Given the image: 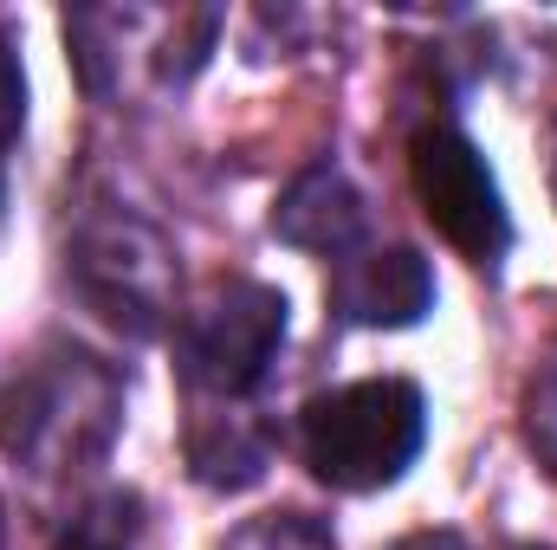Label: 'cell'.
I'll return each instance as SVG.
<instances>
[{"instance_id": "6da1fadb", "label": "cell", "mask_w": 557, "mask_h": 550, "mask_svg": "<svg viewBox=\"0 0 557 550\" xmlns=\"http://www.w3.org/2000/svg\"><path fill=\"white\" fill-rule=\"evenodd\" d=\"M117 421H124V383L91 350L52 343L0 396V447L39 479H65L104 460Z\"/></svg>"}, {"instance_id": "7a4b0ae2", "label": "cell", "mask_w": 557, "mask_h": 550, "mask_svg": "<svg viewBox=\"0 0 557 550\" xmlns=\"http://www.w3.org/2000/svg\"><path fill=\"white\" fill-rule=\"evenodd\" d=\"M421 434H428V402H421L416 383H403V376H370V383L324 389L298 414L305 466L324 486H337V492L396 486L416 466Z\"/></svg>"}, {"instance_id": "3957f363", "label": "cell", "mask_w": 557, "mask_h": 550, "mask_svg": "<svg viewBox=\"0 0 557 550\" xmlns=\"http://www.w3.org/2000/svg\"><path fill=\"white\" fill-rule=\"evenodd\" d=\"M72 291L124 337H156L175 304V247L131 208L91 201L65 240Z\"/></svg>"}, {"instance_id": "277c9868", "label": "cell", "mask_w": 557, "mask_h": 550, "mask_svg": "<svg viewBox=\"0 0 557 550\" xmlns=\"http://www.w3.org/2000/svg\"><path fill=\"white\" fill-rule=\"evenodd\" d=\"M285 343V298L260 278L221 285L201 311L182 317L175 330V370L195 396L214 402H247Z\"/></svg>"}, {"instance_id": "5b68a950", "label": "cell", "mask_w": 557, "mask_h": 550, "mask_svg": "<svg viewBox=\"0 0 557 550\" xmlns=\"http://www.w3.org/2000/svg\"><path fill=\"white\" fill-rule=\"evenodd\" d=\"M409 175H416V201L434 221V234L467 253L473 266H499L512 247V221H506V195L486 168V155L460 137L454 124H428L409 142Z\"/></svg>"}, {"instance_id": "8992f818", "label": "cell", "mask_w": 557, "mask_h": 550, "mask_svg": "<svg viewBox=\"0 0 557 550\" xmlns=\"http://www.w3.org/2000/svg\"><path fill=\"white\" fill-rule=\"evenodd\" d=\"M331 311L363 330H409L434 311V273L416 247H357L331 273Z\"/></svg>"}, {"instance_id": "52a82bcc", "label": "cell", "mask_w": 557, "mask_h": 550, "mask_svg": "<svg viewBox=\"0 0 557 550\" xmlns=\"http://www.w3.org/2000/svg\"><path fill=\"white\" fill-rule=\"evenodd\" d=\"M273 234L285 247L331 253V260L357 253V234H363V195H357V182H350L337 162L305 168V175L285 188V201L273 208Z\"/></svg>"}, {"instance_id": "ba28073f", "label": "cell", "mask_w": 557, "mask_h": 550, "mask_svg": "<svg viewBox=\"0 0 557 550\" xmlns=\"http://www.w3.org/2000/svg\"><path fill=\"white\" fill-rule=\"evenodd\" d=\"M267 453H273L267 427L253 414H234V402H221V414H208L188 434V466L208 486H253L267 473Z\"/></svg>"}, {"instance_id": "9c48e42d", "label": "cell", "mask_w": 557, "mask_h": 550, "mask_svg": "<svg viewBox=\"0 0 557 550\" xmlns=\"http://www.w3.org/2000/svg\"><path fill=\"white\" fill-rule=\"evenodd\" d=\"M227 550H337V538L305 512H267V518L240 525L227 538Z\"/></svg>"}, {"instance_id": "30bf717a", "label": "cell", "mask_w": 557, "mask_h": 550, "mask_svg": "<svg viewBox=\"0 0 557 550\" xmlns=\"http://www.w3.org/2000/svg\"><path fill=\"white\" fill-rule=\"evenodd\" d=\"M525 440H532V453L557 473V343L545 350V363H539V376L525 389Z\"/></svg>"}, {"instance_id": "8fae6325", "label": "cell", "mask_w": 557, "mask_h": 550, "mask_svg": "<svg viewBox=\"0 0 557 550\" xmlns=\"http://www.w3.org/2000/svg\"><path fill=\"white\" fill-rule=\"evenodd\" d=\"M20 124H26V72H20V46H13V33L0 26V155L13 149Z\"/></svg>"}, {"instance_id": "7c38bea8", "label": "cell", "mask_w": 557, "mask_h": 550, "mask_svg": "<svg viewBox=\"0 0 557 550\" xmlns=\"http://www.w3.org/2000/svg\"><path fill=\"white\" fill-rule=\"evenodd\" d=\"M52 550H124V532H117L104 512H91V518H78V525H72Z\"/></svg>"}, {"instance_id": "4fadbf2b", "label": "cell", "mask_w": 557, "mask_h": 550, "mask_svg": "<svg viewBox=\"0 0 557 550\" xmlns=\"http://www.w3.org/2000/svg\"><path fill=\"white\" fill-rule=\"evenodd\" d=\"M396 550H467L460 532H421V538H403Z\"/></svg>"}, {"instance_id": "5bb4252c", "label": "cell", "mask_w": 557, "mask_h": 550, "mask_svg": "<svg viewBox=\"0 0 557 550\" xmlns=\"http://www.w3.org/2000/svg\"><path fill=\"white\" fill-rule=\"evenodd\" d=\"M0 550H7V518H0Z\"/></svg>"}, {"instance_id": "9a60e30c", "label": "cell", "mask_w": 557, "mask_h": 550, "mask_svg": "<svg viewBox=\"0 0 557 550\" xmlns=\"http://www.w3.org/2000/svg\"><path fill=\"white\" fill-rule=\"evenodd\" d=\"M506 550H539V545H506Z\"/></svg>"}]
</instances>
